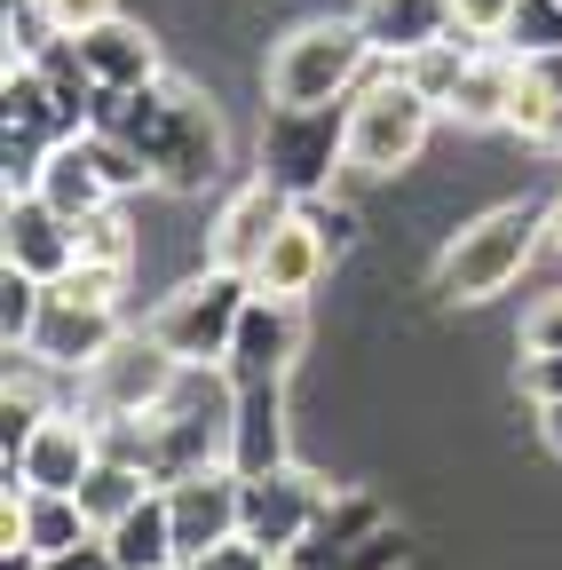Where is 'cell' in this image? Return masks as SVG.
<instances>
[{"instance_id":"obj_31","label":"cell","mask_w":562,"mask_h":570,"mask_svg":"<svg viewBox=\"0 0 562 570\" xmlns=\"http://www.w3.org/2000/svg\"><path fill=\"white\" fill-rule=\"evenodd\" d=\"M523 396L531 404H562V356H523Z\"/></svg>"},{"instance_id":"obj_7","label":"cell","mask_w":562,"mask_h":570,"mask_svg":"<svg viewBox=\"0 0 562 570\" xmlns=\"http://www.w3.org/2000/svg\"><path fill=\"white\" fill-rule=\"evenodd\" d=\"M333 515V483L294 468V460H277L262 475H246V508H238V539L269 547V554H302L309 531Z\"/></svg>"},{"instance_id":"obj_22","label":"cell","mask_w":562,"mask_h":570,"mask_svg":"<svg viewBox=\"0 0 562 570\" xmlns=\"http://www.w3.org/2000/svg\"><path fill=\"white\" fill-rule=\"evenodd\" d=\"M144 491H151V475H144V468H135V460H111V452H103V460H96V468L80 475V508H88L96 539H103V531H111V523H119V515H127V508H135Z\"/></svg>"},{"instance_id":"obj_8","label":"cell","mask_w":562,"mask_h":570,"mask_svg":"<svg viewBox=\"0 0 562 570\" xmlns=\"http://www.w3.org/2000/svg\"><path fill=\"white\" fill-rule=\"evenodd\" d=\"M175 381H183V356L159 333H119L80 373V396H88V420H119V412H159Z\"/></svg>"},{"instance_id":"obj_27","label":"cell","mask_w":562,"mask_h":570,"mask_svg":"<svg viewBox=\"0 0 562 570\" xmlns=\"http://www.w3.org/2000/svg\"><path fill=\"white\" fill-rule=\"evenodd\" d=\"M32 9H40V32L80 40V32H96L103 17H119V0H32Z\"/></svg>"},{"instance_id":"obj_12","label":"cell","mask_w":562,"mask_h":570,"mask_svg":"<svg viewBox=\"0 0 562 570\" xmlns=\"http://www.w3.org/2000/svg\"><path fill=\"white\" fill-rule=\"evenodd\" d=\"M294 190H277L269 175H254V183H238L230 198H223V214H215V230H206V262H223V269H262V254H269V238L294 223Z\"/></svg>"},{"instance_id":"obj_30","label":"cell","mask_w":562,"mask_h":570,"mask_svg":"<svg viewBox=\"0 0 562 570\" xmlns=\"http://www.w3.org/2000/svg\"><path fill=\"white\" fill-rule=\"evenodd\" d=\"M452 17L467 40H507V17H515V0H452Z\"/></svg>"},{"instance_id":"obj_23","label":"cell","mask_w":562,"mask_h":570,"mask_svg":"<svg viewBox=\"0 0 562 570\" xmlns=\"http://www.w3.org/2000/svg\"><path fill=\"white\" fill-rule=\"evenodd\" d=\"M40 302H48V285L17 262H0V348L24 356L32 348V325H40Z\"/></svg>"},{"instance_id":"obj_3","label":"cell","mask_w":562,"mask_h":570,"mask_svg":"<svg viewBox=\"0 0 562 570\" xmlns=\"http://www.w3.org/2000/svg\"><path fill=\"white\" fill-rule=\"evenodd\" d=\"M546 238V214L539 206H491L475 223L452 230V246L436 254V302H491L523 277V262Z\"/></svg>"},{"instance_id":"obj_11","label":"cell","mask_w":562,"mask_h":570,"mask_svg":"<svg viewBox=\"0 0 562 570\" xmlns=\"http://www.w3.org/2000/svg\"><path fill=\"white\" fill-rule=\"evenodd\" d=\"M302 341H309L302 302H286V294H262V285H254V302H246V317H238V333H230V356H223L230 389L286 381V373H294V356H302Z\"/></svg>"},{"instance_id":"obj_20","label":"cell","mask_w":562,"mask_h":570,"mask_svg":"<svg viewBox=\"0 0 562 570\" xmlns=\"http://www.w3.org/2000/svg\"><path fill=\"white\" fill-rule=\"evenodd\" d=\"M103 547H111V562L119 570H183V554H175V515H167V491L151 483L135 508L103 531Z\"/></svg>"},{"instance_id":"obj_13","label":"cell","mask_w":562,"mask_h":570,"mask_svg":"<svg viewBox=\"0 0 562 570\" xmlns=\"http://www.w3.org/2000/svg\"><path fill=\"white\" fill-rule=\"evenodd\" d=\"M0 254H9L17 269H32L40 285H56L80 262V223H63V214L24 183V190H9V214H0Z\"/></svg>"},{"instance_id":"obj_19","label":"cell","mask_w":562,"mask_h":570,"mask_svg":"<svg viewBox=\"0 0 562 570\" xmlns=\"http://www.w3.org/2000/svg\"><path fill=\"white\" fill-rule=\"evenodd\" d=\"M357 24L373 32V48H381L388 63H404V56H420L428 40H452V32H460L452 0H365Z\"/></svg>"},{"instance_id":"obj_33","label":"cell","mask_w":562,"mask_h":570,"mask_svg":"<svg viewBox=\"0 0 562 570\" xmlns=\"http://www.w3.org/2000/svg\"><path fill=\"white\" fill-rule=\"evenodd\" d=\"M40 570H119V562H111V547H103V539H88V547H72V554L40 562Z\"/></svg>"},{"instance_id":"obj_32","label":"cell","mask_w":562,"mask_h":570,"mask_svg":"<svg viewBox=\"0 0 562 570\" xmlns=\"http://www.w3.org/2000/svg\"><path fill=\"white\" fill-rule=\"evenodd\" d=\"M302 214H309V223H317V230H325V246H333V254H341V246H348V238H357V214H348V206H325V198H309V206H302Z\"/></svg>"},{"instance_id":"obj_6","label":"cell","mask_w":562,"mask_h":570,"mask_svg":"<svg viewBox=\"0 0 562 570\" xmlns=\"http://www.w3.org/2000/svg\"><path fill=\"white\" fill-rule=\"evenodd\" d=\"M254 302V277L246 269H223V262H206L198 277H183L175 294L151 309V333L183 356V365H223L230 356V333Z\"/></svg>"},{"instance_id":"obj_2","label":"cell","mask_w":562,"mask_h":570,"mask_svg":"<svg viewBox=\"0 0 562 570\" xmlns=\"http://www.w3.org/2000/svg\"><path fill=\"white\" fill-rule=\"evenodd\" d=\"M373 32L357 17H317V24H294L286 40L269 48V104H348L365 80H373Z\"/></svg>"},{"instance_id":"obj_9","label":"cell","mask_w":562,"mask_h":570,"mask_svg":"<svg viewBox=\"0 0 562 570\" xmlns=\"http://www.w3.org/2000/svg\"><path fill=\"white\" fill-rule=\"evenodd\" d=\"M159 491H167V515H175V554H183V570H190L206 547L238 539L246 468H230V460H206V468H183V475H175V483H159Z\"/></svg>"},{"instance_id":"obj_29","label":"cell","mask_w":562,"mask_h":570,"mask_svg":"<svg viewBox=\"0 0 562 570\" xmlns=\"http://www.w3.org/2000/svg\"><path fill=\"white\" fill-rule=\"evenodd\" d=\"M190 570H286V554H269L254 539H223V547H206Z\"/></svg>"},{"instance_id":"obj_28","label":"cell","mask_w":562,"mask_h":570,"mask_svg":"<svg viewBox=\"0 0 562 570\" xmlns=\"http://www.w3.org/2000/svg\"><path fill=\"white\" fill-rule=\"evenodd\" d=\"M523 356H562V294L523 309Z\"/></svg>"},{"instance_id":"obj_4","label":"cell","mask_w":562,"mask_h":570,"mask_svg":"<svg viewBox=\"0 0 562 570\" xmlns=\"http://www.w3.org/2000/svg\"><path fill=\"white\" fill-rule=\"evenodd\" d=\"M436 135V104L404 80V63H381L348 96V175H404Z\"/></svg>"},{"instance_id":"obj_15","label":"cell","mask_w":562,"mask_h":570,"mask_svg":"<svg viewBox=\"0 0 562 570\" xmlns=\"http://www.w3.org/2000/svg\"><path fill=\"white\" fill-rule=\"evenodd\" d=\"M515 88H523V56L507 40H475L467 71H460V88H452V119L460 127H507L515 119Z\"/></svg>"},{"instance_id":"obj_18","label":"cell","mask_w":562,"mask_h":570,"mask_svg":"<svg viewBox=\"0 0 562 570\" xmlns=\"http://www.w3.org/2000/svg\"><path fill=\"white\" fill-rule=\"evenodd\" d=\"M277 460H286V381L230 389V468L262 475Z\"/></svg>"},{"instance_id":"obj_21","label":"cell","mask_w":562,"mask_h":570,"mask_svg":"<svg viewBox=\"0 0 562 570\" xmlns=\"http://www.w3.org/2000/svg\"><path fill=\"white\" fill-rule=\"evenodd\" d=\"M325 262H333V246H325V230L309 223V214L294 206V223L269 238V254H262V269H254V285L262 294H286V302H302L309 285L325 277Z\"/></svg>"},{"instance_id":"obj_24","label":"cell","mask_w":562,"mask_h":570,"mask_svg":"<svg viewBox=\"0 0 562 570\" xmlns=\"http://www.w3.org/2000/svg\"><path fill=\"white\" fill-rule=\"evenodd\" d=\"M467 56H475V40H467V32H452V40H428L420 56H404V80H412L420 96H428V104L444 111V104H452V88H460V71H467Z\"/></svg>"},{"instance_id":"obj_5","label":"cell","mask_w":562,"mask_h":570,"mask_svg":"<svg viewBox=\"0 0 562 570\" xmlns=\"http://www.w3.org/2000/svg\"><path fill=\"white\" fill-rule=\"evenodd\" d=\"M348 167V104H269L262 119V175L294 190L302 206L333 190Z\"/></svg>"},{"instance_id":"obj_35","label":"cell","mask_w":562,"mask_h":570,"mask_svg":"<svg viewBox=\"0 0 562 570\" xmlns=\"http://www.w3.org/2000/svg\"><path fill=\"white\" fill-rule=\"evenodd\" d=\"M539 436H546V452L562 460V404H539Z\"/></svg>"},{"instance_id":"obj_14","label":"cell","mask_w":562,"mask_h":570,"mask_svg":"<svg viewBox=\"0 0 562 570\" xmlns=\"http://www.w3.org/2000/svg\"><path fill=\"white\" fill-rule=\"evenodd\" d=\"M96 460H103L96 420H88V412H48L32 436H24L9 483H24V491H80V475H88Z\"/></svg>"},{"instance_id":"obj_10","label":"cell","mask_w":562,"mask_h":570,"mask_svg":"<svg viewBox=\"0 0 562 570\" xmlns=\"http://www.w3.org/2000/svg\"><path fill=\"white\" fill-rule=\"evenodd\" d=\"M127 325H119V302H88V294H72V285H48V302H40V325H32V365H48V373H88L96 356L119 341Z\"/></svg>"},{"instance_id":"obj_17","label":"cell","mask_w":562,"mask_h":570,"mask_svg":"<svg viewBox=\"0 0 562 570\" xmlns=\"http://www.w3.org/2000/svg\"><path fill=\"white\" fill-rule=\"evenodd\" d=\"M32 190H40V198L63 214V223H88L96 206H111V183H103V167H96V142H88V127H80V135H63L56 151L40 159Z\"/></svg>"},{"instance_id":"obj_36","label":"cell","mask_w":562,"mask_h":570,"mask_svg":"<svg viewBox=\"0 0 562 570\" xmlns=\"http://www.w3.org/2000/svg\"><path fill=\"white\" fill-rule=\"evenodd\" d=\"M546 238H554V246H562V198H554V206H546Z\"/></svg>"},{"instance_id":"obj_25","label":"cell","mask_w":562,"mask_h":570,"mask_svg":"<svg viewBox=\"0 0 562 570\" xmlns=\"http://www.w3.org/2000/svg\"><path fill=\"white\" fill-rule=\"evenodd\" d=\"M135 230H127V214H119V198L111 206H96L88 223H80V262H96V269H135Z\"/></svg>"},{"instance_id":"obj_34","label":"cell","mask_w":562,"mask_h":570,"mask_svg":"<svg viewBox=\"0 0 562 570\" xmlns=\"http://www.w3.org/2000/svg\"><path fill=\"white\" fill-rule=\"evenodd\" d=\"M531 142H539V151H546V159H562V104H554V111H546V127H539V135H531Z\"/></svg>"},{"instance_id":"obj_26","label":"cell","mask_w":562,"mask_h":570,"mask_svg":"<svg viewBox=\"0 0 562 570\" xmlns=\"http://www.w3.org/2000/svg\"><path fill=\"white\" fill-rule=\"evenodd\" d=\"M507 48H515V56H546V48H562V0H515Z\"/></svg>"},{"instance_id":"obj_16","label":"cell","mask_w":562,"mask_h":570,"mask_svg":"<svg viewBox=\"0 0 562 570\" xmlns=\"http://www.w3.org/2000/svg\"><path fill=\"white\" fill-rule=\"evenodd\" d=\"M72 48H80V63L96 71L103 96H127V88H151V80H159V40L135 24V17H103V24L80 32Z\"/></svg>"},{"instance_id":"obj_1","label":"cell","mask_w":562,"mask_h":570,"mask_svg":"<svg viewBox=\"0 0 562 570\" xmlns=\"http://www.w3.org/2000/svg\"><path fill=\"white\" fill-rule=\"evenodd\" d=\"M103 135L135 142L144 167L159 175V190H183L198 198L206 183H223V119L198 88L183 80H151V88H127V96H96V119Z\"/></svg>"}]
</instances>
